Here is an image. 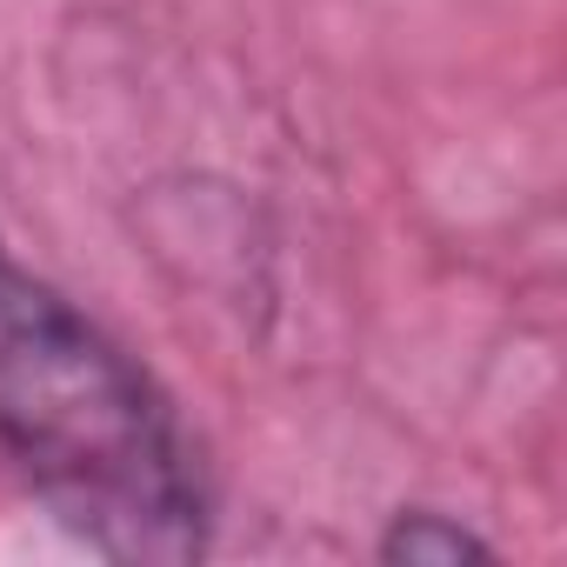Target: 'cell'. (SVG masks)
<instances>
[{"label":"cell","instance_id":"2","mask_svg":"<svg viewBox=\"0 0 567 567\" xmlns=\"http://www.w3.org/2000/svg\"><path fill=\"white\" fill-rule=\"evenodd\" d=\"M374 554L388 567H474V560H494L501 547L447 507H401V514H388Z\"/></svg>","mask_w":567,"mask_h":567},{"label":"cell","instance_id":"1","mask_svg":"<svg viewBox=\"0 0 567 567\" xmlns=\"http://www.w3.org/2000/svg\"><path fill=\"white\" fill-rule=\"evenodd\" d=\"M0 467L81 547L181 567L214 547V487L174 394L74 295L0 240Z\"/></svg>","mask_w":567,"mask_h":567}]
</instances>
